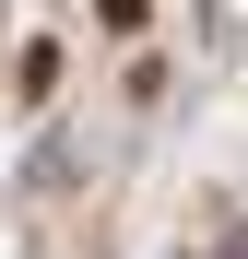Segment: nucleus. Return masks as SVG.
<instances>
[{"instance_id": "nucleus-1", "label": "nucleus", "mask_w": 248, "mask_h": 259, "mask_svg": "<svg viewBox=\"0 0 248 259\" xmlns=\"http://www.w3.org/2000/svg\"><path fill=\"white\" fill-rule=\"evenodd\" d=\"M95 12H107V24H118V35H130V24H142V0H95Z\"/></svg>"}]
</instances>
